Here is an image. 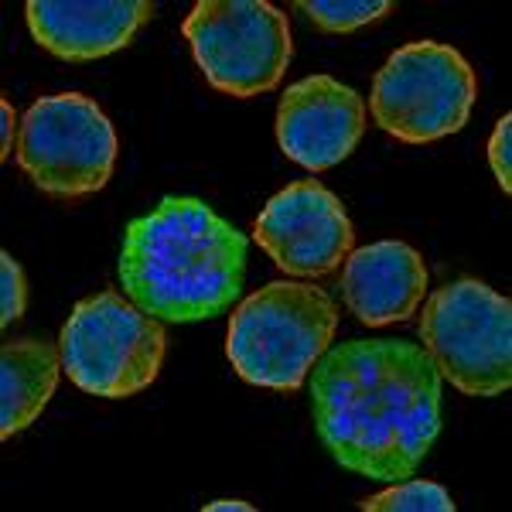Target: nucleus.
<instances>
[{
  "label": "nucleus",
  "instance_id": "4468645a",
  "mask_svg": "<svg viewBox=\"0 0 512 512\" xmlns=\"http://www.w3.org/2000/svg\"><path fill=\"white\" fill-rule=\"evenodd\" d=\"M294 11H301L325 35H352V31L393 14L396 4L390 0H297Z\"/></svg>",
  "mask_w": 512,
  "mask_h": 512
},
{
  "label": "nucleus",
  "instance_id": "39448f33",
  "mask_svg": "<svg viewBox=\"0 0 512 512\" xmlns=\"http://www.w3.org/2000/svg\"><path fill=\"white\" fill-rule=\"evenodd\" d=\"M478 79L465 55L444 41H414L386 59L373 79L369 113L400 144L420 147L458 134L475 110Z\"/></svg>",
  "mask_w": 512,
  "mask_h": 512
},
{
  "label": "nucleus",
  "instance_id": "7ed1b4c3",
  "mask_svg": "<svg viewBox=\"0 0 512 512\" xmlns=\"http://www.w3.org/2000/svg\"><path fill=\"white\" fill-rule=\"evenodd\" d=\"M338 332V304L318 284L270 280L229 318L226 355L250 386L294 393Z\"/></svg>",
  "mask_w": 512,
  "mask_h": 512
},
{
  "label": "nucleus",
  "instance_id": "a211bd4d",
  "mask_svg": "<svg viewBox=\"0 0 512 512\" xmlns=\"http://www.w3.org/2000/svg\"><path fill=\"white\" fill-rule=\"evenodd\" d=\"M18 137H21V127H18V113H14L11 99H0V161H11V147L18 151Z\"/></svg>",
  "mask_w": 512,
  "mask_h": 512
},
{
  "label": "nucleus",
  "instance_id": "f257e3e1",
  "mask_svg": "<svg viewBox=\"0 0 512 512\" xmlns=\"http://www.w3.org/2000/svg\"><path fill=\"white\" fill-rule=\"evenodd\" d=\"M444 379L420 342L349 338L311 369V417L325 451L352 475L403 482L441 434Z\"/></svg>",
  "mask_w": 512,
  "mask_h": 512
},
{
  "label": "nucleus",
  "instance_id": "2eb2a0df",
  "mask_svg": "<svg viewBox=\"0 0 512 512\" xmlns=\"http://www.w3.org/2000/svg\"><path fill=\"white\" fill-rule=\"evenodd\" d=\"M362 512H454V499L437 482L424 478H403L400 485L390 482V489L369 495L359 502Z\"/></svg>",
  "mask_w": 512,
  "mask_h": 512
},
{
  "label": "nucleus",
  "instance_id": "423d86ee",
  "mask_svg": "<svg viewBox=\"0 0 512 512\" xmlns=\"http://www.w3.org/2000/svg\"><path fill=\"white\" fill-rule=\"evenodd\" d=\"M420 345L458 393H506L512 386V301L482 280H451L420 311Z\"/></svg>",
  "mask_w": 512,
  "mask_h": 512
},
{
  "label": "nucleus",
  "instance_id": "20e7f679",
  "mask_svg": "<svg viewBox=\"0 0 512 512\" xmlns=\"http://www.w3.org/2000/svg\"><path fill=\"white\" fill-rule=\"evenodd\" d=\"M62 369L82 393L123 400L144 393L161 376L168 332L164 321L151 318L117 291L82 297L65 318Z\"/></svg>",
  "mask_w": 512,
  "mask_h": 512
},
{
  "label": "nucleus",
  "instance_id": "dca6fc26",
  "mask_svg": "<svg viewBox=\"0 0 512 512\" xmlns=\"http://www.w3.org/2000/svg\"><path fill=\"white\" fill-rule=\"evenodd\" d=\"M24 304H28V280H24L21 263L11 253H0V328L11 332L14 321H21Z\"/></svg>",
  "mask_w": 512,
  "mask_h": 512
},
{
  "label": "nucleus",
  "instance_id": "9b49d317",
  "mask_svg": "<svg viewBox=\"0 0 512 512\" xmlns=\"http://www.w3.org/2000/svg\"><path fill=\"white\" fill-rule=\"evenodd\" d=\"M154 18L151 0H28L31 38L62 62H96L127 48Z\"/></svg>",
  "mask_w": 512,
  "mask_h": 512
},
{
  "label": "nucleus",
  "instance_id": "ddd939ff",
  "mask_svg": "<svg viewBox=\"0 0 512 512\" xmlns=\"http://www.w3.org/2000/svg\"><path fill=\"white\" fill-rule=\"evenodd\" d=\"M62 349L52 338H7L0 349V441L28 431L59 390Z\"/></svg>",
  "mask_w": 512,
  "mask_h": 512
},
{
  "label": "nucleus",
  "instance_id": "6ab92c4d",
  "mask_svg": "<svg viewBox=\"0 0 512 512\" xmlns=\"http://www.w3.org/2000/svg\"><path fill=\"white\" fill-rule=\"evenodd\" d=\"M205 512H253V502H239V499H216V502H205Z\"/></svg>",
  "mask_w": 512,
  "mask_h": 512
},
{
  "label": "nucleus",
  "instance_id": "1a4fd4ad",
  "mask_svg": "<svg viewBox=\"0 0 512 512\" xmlns=\"http://www.w3.org/2000/svg\"><path fill=\"white\" fill-rule=\"evenodd\" d=\"M253 239L287 277L315 280L335 274L352 253L355 229L338 195L308 178L287 185L263 205L253 222Z\"/></svg>",
  "mask_w": 512,
  "mask_h": 512
},
{
  "label": "nucleus",
  "instance_id": "6e6552de",
  "mask_svg": "<svg viewBox=\"0 0 512 512\" xmlns=\"http://www.w3.org/2000/svg\"><path fill=\"white\" fill-rule=\"evenodd\" d=\"M120 154V137L96 99L52 93L28 106L18 137V164L38 192L86 198L106 188Z\"/></svg>",
  "mask_w": 512,
  "mask_h": 512
},
{
  "label": "nucleus",
  "instance_id": "f3484780",
  "mask_svg": "<svg viewBox=\"0 0 512 512\" xmlns=\"http://www.w3.org/2000/svg\"><path fill=\"white\" fill-rule=\"evenodd\" d=\"M512 113H506L499 123H495V134L489 140V164H492V175L499 178L502 192H512Z\"/></svg>",
  "mask_w": 512,
  "mask_h": 512
},
{
  "label": "nucleus",
  "instance_id": "f8f14e48",
  "mask_svg": "<svg viewBox=\"0 0 512 512\" xmlns=\"http://www.w3.org/2000/svg\"><path fill=\"white\" fill-rule=\"evenodd\" d=\"M427 294L424 256L403 239L359 246L345 256L342 297L345 308L366 328L403 325L420 311Z\"/></svg>",
  "mask_w": 512,
  "mask_h": 512
},
{
  "label": "nucleus",
  "instance_id": "0eeeda50",
  "mask_svg": "<svg viewBox=\"0 0 512 512\" xmlns=\"http://www.w3.org/2000/svg\"><path fill=\"white\" fill-rule=\"evenodd\" d=\"M181 35L205 82L236 99L274 93L294 59L287 14L267 0H198Z\"/></svg>",
  "mask_w": 512,
  "mask_h": 512
},
{
  "label": "nucleus",
  "instance_id": "f03ea898",
  "mask_svg": "<svg viewBox=\"0 0 512 512\" xmlns=\"http://www.w3.org/2000/svg\"><path fill=\"white\" fill-rule=\"evenodd\" d=\"M250 239L202 198L168 195L123 233L117 274L130 304L168 325L229 311L246 284Z\"/></svg>",
  "mask_w": 512,
  "mask_h": 512
},
{
  "label": "nucleus",
  "instance_id": "9d476101",
  "mask_svg": "<svg viewBox=\"0 0 512 512\" xmlns=\"http://www.w3.org/2000/svg\"><path fill=\"white\" fill-rule=\"evenodd\" d=\"M366 134V103L335 76H308L284 89L277 106V144L311 175L342 164Z\"/></svg>",
  "mask_w": 512,
  "mask_h": 512
}]
</instances>
